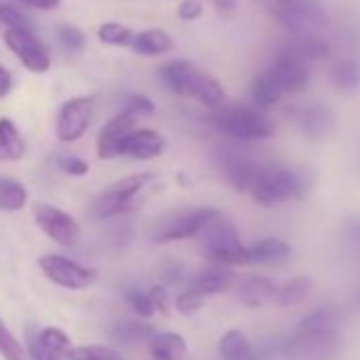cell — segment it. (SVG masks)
Segmentation results:
<instances>
[{"label":"cell","instance_id":"6da1fadb","mask_svg":"<svg viewBox=\"0 0 360 360\" xmlns=\"http://www.w3.org/2000/svg\"><path fill=\"white\" fill-rule=\"evenodd\" d=\"M157 75H159V81L176 96L193 98L212 110H219L225 106L227 96H225L223 85L210 72L198 68L189 60H169L159 66Z\"/></svg>","mask_w":360,"mask_h":360},{"label":"cell","instance_id":"7a4b0ae2","mask_svg":"<svg viewBox=\"0 0 360 360\" xmlns=\"http://www.w3.org/2000/svg\"><path fill=\"white\" fill-rule=\"evenodd\" d=\"M309 185L311 183L305 169L265 163L250 195L257 204L271 208L288 200H303L309 191Z\"/></svg>","mask_w":360,"mask_h":360},{"label":"cell","instance_id":"3957f363","mask_svg":"<svg viewBox=\"0 0 360 360\" xmlns=\"http://www.w3.org/2000/svg\"><path fill=\"white\" fill-rule=\"evenodd\" d=\"M155 176L148 172L125 176L110 187H106L89 206V219L94 221H108L119 214L134 210L150 191Z\"/></svg>","mask_w":360,"mask_h":360},{"label":"cell","instance_id":"277c9868","mask_svg":"<svg viewBox=\"0 0 360 360\" xmlns=\"http://www.w3.org/2000/svg\"><path fill=\"white\" fill-rule=\"evenodd\" d=\"M212 125L238 140V142H261L274 136L276 125L267 117L265 110L255 108L252 104H238V106H223L214 112Z\"/></svg>","mask_w":360,"mask_h":360},{"label":"cell","instance_id":"5b68a950","mask_svg":"<svg viewBox=\"0 0 360 360\" xmlns=\"http://www.w3.org/2000/svg\"><path fill=\"white\" fill-rule=\"evenodd\" d=\"M221 212L212 206H187L172 212H165L153 227L150 240L155 244L183 242L191 238H200L202 231L219 217Z\"/></svg>","mask_w":360,"mask_h":360},{"label":"cell","instance_id":"8992f818","mask_svg":"<svg viewBox=\"0 0 360 360\" xmlns=\"http://www.w3.org/2000/svg\"><path fill=\"white\" fill-rule=\"evenodd\" d=\"M198 240H200L202 255L212 265H223V267L246 265V246L242 244L236 225L227 217L219 214L202 231Z\"/></svg>","mask_w":360,"mask_h":360},{"label":"cell","instance_id":"52a82bcc","mask_svg":"<svg viewBox=\"0 0 360 360\" xmlns=\"http://www.w3.org/2000/svg\"><path fill=\"white\" fill-rule=\"evenodd\" d=\"M339 330H316L297 326L290 337L280 343V354L286 360H335L341 354Z\"/></svg>","mask_w":360,"mask_h":360},{"label":"cell","instance_id":"ba28073f","mask_svg":"<svg viewBox=\"0 0 360 360\" xmlns=\"http://www.w3.org/2000/svg\"><path fill=\"white\" fill-rule=\"evenodd\" d=\"M278 24L290 34H314L328 24V15L318 0H271Z\"/></svg>","mask_w":360,"mask_h":360},{"label":"cell","instance_id":"9c48e42d","mask_svg":"<svg viewBox=\"0 0 360 360\" xmlns=\"http://www.w3.org/2000/svg\"><path fill=\"white\" fill-rule=\"evenodd\" d=\"M217 161H219V169L225 176V180L240 193L252 191L257 178L261 176V172L265 167L263 161L252 159L248 153L231 148V146L221 148L217 155Z\"/></svg>","mask_w":360,"mask_h":360},{"label":"cell","instance_id":"30bf717a","mask_svg":"<svg viewBox=\"0 0 360 360\" xmlns=\"http://www.w3.org/2000/svg\"><path fill=\"white\" fill-rule=\"evenodd\" d=\"M39 267L45 274L47 280H51L53 284L68 288V290H83L89 288L98 274L91 267H85L68 257L62 255H43L39 257Z\"/></svg>","mask_w":360,"mask_h":360},{"label":"cell","instance_id":"8fae6325","mask_svg":"<svg viewBox=\"0 0 360 360\" xmlns=\"http://www.w3.org/2000/svg\"><path fill=\"white\" fill-rule=\"evenodd\" d=\"M94 96H77L66 100L56 117V134L62 142H77L94 119Z\"/></svg>","mask_w":360,"mask_h":360},{"label":"cell","instance_id":"7c38bea8","mask_svg":"<svg viewBox=\"0 0 360 360\" xmlns=\"http://www.w3.org/2000/svg\"><path fill=\"white\" fill-rule=\"evenodd\" d=\"M3 41L7 49L28 68L30 72L43 75L51 68V53L41 39L30 30H5Z\"/></svg>","mask_w":360,"mask_h":360},{"label":"cell","instance_id":"4fadbf2b","mask_svg":"<svg viewBox=\"0 0 360 360\" xmlns=\"http://www.w3.org/2000/svg\"><path fill=\"white\" fill-rule=\"evenodd\" d=\"M34 223L39 225V229L49 236L56 244L62 246H77L81 242V227L75 221V217H70L68 212L51 206V204H39L34 206Z\"/></svg>","mask_w":360,"mask_h":360},{"label":"cell","instance_id":"5bb4252c","mask_svg":"<svg viewBox=\"0 0 360 360\" xmlns=\"http://www.w3.org/2000/svg\"><path fill=\"white\" fill-rule=\"evenodd\" d=\"M136 129V117L127 110H121L119 115H115L98 134V157L100 159H115L121 157V144L127 138V134H131Z\"/></svg>","mask_w":360,"mask_h":360},{"label":"cell","instance_id":"9a60e30c","mask_svg":"<svg viewBox=\"0 0 360 360\" xmlns=\"http://www.w3.org/2000/svg\"><path fill=\"white\" fill-rule=\"evenodd\" d=\"M269 70L278 79L284 94H301L309 85L307 64L292 58V56H288V53H284V51H278V56H276L274 64L269 66Z\"/></svg>","mask_w":360,"mask_h":360},{"label":"cell","instance_id":"2e32d148","mask_svg":"<svg viewBox=\"0 0 360 360\" xmlns=\"http://www.w3.org/2000/svg\"><path fill=\"white\" fill-rule=\"evenodd\" d=\"M165 150V138L150 127H140L127 134V138L121 144V157L138 159V161H148L159 157Z\"/></svg>","mask_w":360,"mask_h":360},{"label":"cell","instance_id":"e0dca14e","mask_svg":"<svg viewBox=\"0 0 360 360\" xmlns=\"http://www.w3.org/2000/svg\"><path fill=\"white\" fill-rule=\"evenodd\" d=\"M290 255H292V248L288 242L280 238H263L246 246V265L280 267L290 261Z\"/></svg>","mask_w":360,"mask_h":360},{"label":"cell","instance_id":"ac0fdd59","mask_svg":"<svg viewBox=\"0 0 360 360\" xmlns=\"http://www.w3.org/2000/svg\"><path fill=\"white\" fill-rule=\"evenodd\" d=\"M280 51H284V53H288V56H292V58H297V60L307 64V62H322V60L330 58L333 47H330V43L324 37L314 32V34L290 37L282 45Z\"/></svg>","mask_w":360,"mask_h":360},{"label":"cell","instance_id":"d6986e66","mask_svg":"<svg viewBox=\"0 0 360 360\" xmlns=\"http://www.w3.org/2000/svg\"><path fill=\"white\" fill-rule=\"evenodd\" d=\"M238 282V276L233 274L231 267H223V265H210L206 269H202L193 280H191V288L202 292L204 297H212V295H223L227 290H231Z\"/></svg>","mask_w":360,"mask_h":360},{"label":"cell","instance_id":"ffe728a7","mask_svg":"<svg viewBox=\"0 0 360 360\" xmlns=\"http://www.w3.org/2000/svg\"><path fill=\"white\" fill-rule=\"evenodd\" d=\"M297 125H299V129L307 138L320 140V138H324V136H328L333 131V127H335V115L324 104H311V106L299 110Z\"/></svg>","mask_w":360,"mask_h":360},{"label":"cell","instance_id":"44dd1931","mask_svg":"<svg viewBox=\"0 0 360 360\" xmlns=\"http://www.w3.org/2000/svg\"><path fill=\"white\" fill-rule=\"evenodd\" d=\"M276 295H278V284L269 278H248L244 282H240L238 286V299L240 303H244L246 307H265L269 303H276Z\"/></svg>","mask_w":360,"mask_h":360},{"label":"cell","instance_id":"7402d4cb","mask_svg":"<svg viewBox=\"0 0 360 360\" xmlns=\"http://www.w3.org/2000/svg\"><path fill=\"white\" fill-rule=\"evenodd\" d=\"M146 347L150 360H187V341L183 335L174 330L155 333L148 339Z\"/></svg>","mask_w":360,"mask_h":360},{"label":"cell","instance_id":"603a6c76","mask_svg":"<svg viewBox=\"0 0 360 360\" xmlns=\"http://www.w3.org/2000/svg\"><path fill=\"white\" fill-rule=\"evenodd\" d=\"M282 96H284V91L269 68L259 72L250 81V104L259 110H267V108L276 106L282 100Z\"/></svg>","mask_w":360,"mask_h":360},{"label":"cell","instance_id":"cb8c5ba5","mask_svg":"<svg viewBox=\"0 0 360 360\" xmlns=\"http://www.w3.org/2000/svg\"><path fill=\"white\" fill-rule=\"evenodd\" d=\"M129 47L134 53L142 58H159L174 49V39L161 28H148V30L134 34V41Z\"/></svg>","mask_w":360,"mask_h":360},{"label":"cell","instance_id":"d4e9b609","mask_svg":"<svg viewBox=\"0 0 360 360\" xmlns=\"http://www.w3.org/2000/svg\"><path fill=\"white\" fill-rule=\"evenodd\" d=\"M219 354L223 360H259L252 343L238 328L223 333V337L219 341Z\"/></svg>","mask_w":360,"mask_h":360},{"label":"cell","instance_id":"484cf974","mask_svg":"<svg viewBox=\"0 0 360 360\" xmlns=\"http://www.w3.org/2000/svg\"><path fill=\"white\" fill-rule=\"evenodd\" d=\"M26 155V140L18 125L3 117L0 119V161H20Z\"/></svg>","mask_w":360,"mask_h":360},{"label":"cell","instance_id":"4316f807","mask_svg":"<svg viewBox=\"0 0 360 360\" xmlns=\"http://www.w3.org/2000/svg\"><path fill=\"white\" fill-rule=\"evenodd\" d=\"M155 326L142 320H123L117 322L112 328V339L121 345H138V343H148V339L155 335Z\"/></svg>","mask_w":360,"mask_h":360},{"label":"cell","instance_id":"83f0119b","mask_svg":"<svg viewBox=\"0 0 360 360\" xmlns=\"http://www.w3.org/2000/svg\"><path fill=\"white\" fill-rule=\"evenodd\" d=\"M330 83L335 89L339 91H345V94H352L360 87V64L352 58H343V60H337L333 66H330Z\"/></svg>","mask_w":360,"mask_h":360},{"label":"cell","instance_id":"f1b7e54d","mask_svg":"<svg viewBox=\"0 0 360 360\" xmlns=\"http://www.w3.org/2000/svg\"><path fill=\"white\" fill-rule=\"evenodd\" d=\"M311 290V280L307 276H295L282 284H278V295H276V305L280 307H295L301 305Z\"/></svg>","mask_w":360,"mask_h":360},{"label":"cell","instance_id":"f546056e","mask_svg":"<svg viewBox=\"0 0 360 360\" xmlns=\"http://www.w3.org/2000/svg\"><path fill=\"white\" fill-rule=\"evenodd\" d=\"M26 202H28V191L20 180L0 176V210L20 212L26 208Z\"/></svg>","mask_w":360,"mask_h":360},{"label":"cell","instance_id":"4dcf8cb0","mask_svg":"<svg viewBox=\"0 0 360 360\" xmlns=\"http://www.w3.org/2000/svg\"><path fill=\"white\" fill-rule=\"evenodd\" d=\"M32 333H34L37 341L41 343V347L45 352H49L51 356H56V358H68L72 354V349H75L70 337L62 328L49 326V328H43L39 333L37 330H32Z\"/></svg>","mask_w":360,"mask_h":360},{"label":"cell","instance_id":"1f68e13d","mask_svg":"<svg viewBox=\"0 0 360 360\" xmlns=\"http://www.w3.org/2000/svg\"><path fill=\"white\" fill-rule=\"evenodd\" d=\"M98 39L110 47H129L134 41V32L129 26L119 22H106L98 28Z\"/></svg>","mask_w":360,"mask_h":360},{"label":"cell","instance_id":"d6a6232c","mask_svg":"<svg viewBox=\"0 0 360 360\" xmlns=\"http://www.w3.org/2000/svg\"><path fill=\"white\" fill-rule=\"evenodd\" d=\"M206 305V297L198 290H193L191 286L183 292H178L176 299H174V309L180 314V316H185V318H191L195 314H200Z\"/></svg>","mask_w":360,"mask_h":360},{"label":"cell","instance_id":"836d02e7","mask_svg":"<svg viewBox=\"0 0 360 360\" xmlns=\"http://www.w3.org/2000/svg\"><path fill=\"white\" fill-rule=\"evenodd\" d=\"M0 354H3L5 360H30L26 347L11 335L3 320H0Z\"/></svg>","mask_w":360,"mask_h":360},{"label":"cell","instance_id":"e575fe53","mask_svg":"<svg viewBox=\"0 0 360 360\" xmlns=\"http://www.w3.org/2000/svg\"><path fill=\"white\" fill-rule=\"evenodd\" d=\"M0 24H5L7 30H30V32H34L30 18L24 11H20L18 7L5 5V3L0 5Z\"/></svg>","mask_w":360,"mask_h":360},{"label":"cell","instance_id":"d590c367","mask_svg":"<svg viewBox=\"0 0 360 360\" xmlns=\"http://www.w3.org/2000/svg\"><path fill=\"white\" fill-rule=\"evenodd\" d=\"M58 41H60V45H62L68 53H81V51L85 49V45H87L85 34H83L77 26H70V24L60 26V30H58Z\"/></svg>","mask_w":360,"mask_h":360},{"label":"cell","instance_id":"8d00e7d4","mask_svg":"<svg viewBox=\"0 0 360 360\" xmlns=\"http://www.w3.org/2000/svg\"><path fill=\"white\" fill-rule=\"evenodd\" d=\"M125 301L129 303V307L140 316V318H150L157 314L150 297H148V290H140V288H127L125 290Z\"/></svg>","mask_w":360,"mask_h":360},{"label":"cell","instance_id":"74e56055","mask_svg":"<svg viewBox=\"0 0 360 360\" xmlns=\"http://www.w3.org/2000/svg\"><path fill=\"white\" fill-rule=\"evenodd\" d=\"M68 358L70 360H123L115 349L106 345H81L75 347Z\"/></svg>","mask_w":360,"mask_h":360},{"label":"cell","instance_id":"f35d334b","mask_svg":"<svg viewBox=\"0 0 360 360\" xmlns=\"http://www.w3.org/2000/svg\"><path fill=\"white\" fill-rule=\"evenodd\" d=\"M123 110L131 112L136 119L138 117H150V115H155V102L144 94H131V96H127Z\"/></svg>","mask_w":360,"mask_h":360},{"label":"cell","instance_id":"ab89813d","mask_svg":"<svg viewBox=\"0 0 360 360\" xmlns=\"http://www.w3.org/2000/svg\"><path fill=\"white\" fill-rule=\"evenodd\" d=\"M176 15L180 22H195L204 15V0H180L176 9Z\"/></svg>","mask_w":360,"mask_h":360},{"label":"cell","instance_id":"60d3db41","mask_svg":"<svg viewBox=\"0 0 360 360\" xmlns=\"http://www.w3.org/2000/svg\"><path fill=\"white\" fill-rule=\"evenodd\" d=\"M60 167H62L64 174L75 176V178L87 176V172H89V163H87L85 159L77 157V155H66V157H62V159H60Z\"/></svg>","mask_w":360,"mask_h":360},{"label":"cell","instance_id":"b9f144b4","mask_svg":"<svg viewBox=\"0 0 360 360\" xmlns=\"http://www.w3.org/2000/svg\"><path fill=\"white\" fill-rule=\"evenodd\" d=\"M148 297H150V301H153V305H155L157 311H161V314H167L169 311V297H167L165 286H161V284L150 286L148 288Z\"/></svg>","mask_w":360,"mask_h":360},{"label":"cell","instance_id":"7bdbcfd3","mask_svg":"<svg viewBox=\"0 0 360 360\" xmlns=\"http://www.w3.org/2000/svg\"><path fill=\"white\" fill-rule=\"evenodd\" d=\"M210 3H212L217 15L223 20H231L238 13V0H210Z\"/></svg>","mask_w":360,"mask_h":360},{"label":"cell","instance_id":"ee69618b","mask_svg":"<svg viewBox=\"0 0 360 360\" xmlns=\"http://www.w3.org/2000/svg\"><path fill=\"white\" fill-rule=\"evenodd\" d=\"M28 337H30V343H28V354H30V360H58L56 356H51L49 352H45V349L41 347V343L37 341L34 333H30Z\"/></svg>","mask_w":360,"mask_h":360},{"label":"cell","instance_id":"f6af8a7d","mask_svg":"<svg viewBox=\"0 0 360 360\" xmlns=\"http://www.w3.org/2000/svg\"><path fill=\"white\" fill-rule=\"evenodd\" d=\"M11 89H13V77L5 66H0V98H7Z\"/></svg>","mask_w":360,"mask_h":360},{"label":"cell","instance_id":"bcb514c9","mask_svg":"<svg viewBox=\"0 0 360 360\" xmlns=\"http://www.w3.org/2000/svg\"><path fill=\"white\" fill-rule=\"evenodd\" d=\"M22 3L32 9H41V11H51V9L60 7V0H22Z\"/></svg>","mask_w":360,"mask_h":360},{"label":"cell","instance_id":"7dc6e473","mask_svg":"<svg viewBox=\"0 0 360 360\" xmlns=\"http://www.w3.org/2000/svg\"><path fill=\"white\" fill-rule=\"evenodd\" d=\"M356 301L360 303V290H358V295H356Z\"/></svg>","mask_w":360,"mask_h":360}]
</instances>
